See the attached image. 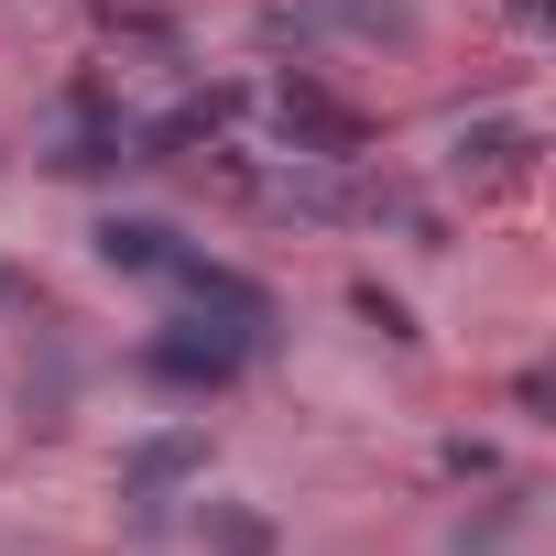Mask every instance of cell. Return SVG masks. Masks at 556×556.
I'll return each instance as SVG.
<instances>
[{
    "mask_svg": "<svg viewBox=\"0 0 556 556\" xmlns=\"http://www.w3.org/2000/svg\"><path fill=\"white\" fill-rule=\"evenodd\" d=\"M164 285H175V295H186V306H197L207 328H229V339H240L251 361L273 350V328H285V306H273V285H251L240 262H207V251H175V262H164Z\"/></svg>",
    "mask_w": 556,
    "mask_h": 556,
    "instance_id": "2",
    "label": "cell"
},
{
    "mask_svg": "<svg viewBox=\"0 0 556 556\" xmlns=\"http://www.w3.org/2000/svg\"><path fill=\"white\" fill-rule=\"evenodd\" d=\"M523 513H534V480H491V502L447 523V556H502L523 534Z\"/></svg>",
    "mask_w": 556,
    "mask_h": 556,
    "instance_id": "8",
    "label": "cell"
},
{
    "mask_svg": "<svg viewBox=\"0 0 556 556\" xmlns=\"http://www.w3.org/2000/svg\"><path fill=\"white\" fill-rule=\"evenodd\" d=\"M175 480H207V426H153L121 447V491H175Z\"/></svg>",
    "mask_w": 556,
    "mask_h": 556,
    "instance_id": "6",
    "label": "cell"
},
{
    "mask_svg": "<svg viewBox=\"0 0 556 556\" xmlns=\"http://www.w3.org/2000/svg\"><path fill=\"white\" fill-rule=\"evenodd\" d=\"M437 480H502L491 437H437Z\"/></svg>",
    "mask_w": 556,
    "mask_h": 556,
    "instance_id": "13",
    "label": "cell"
},
{
    "mask_svg": "<svg viewBox=\"0 0 556 556\" xmlns=\"http://www.w3.org/2000/svg\"><path fill=\"white\" fill-rule=\"evenodd\" d=\"M12 295H23V285H12V273H0V306H12Z\"/></svg>",
    "mask_w": 556,
    "mask_h": 556,
    "instance_id": "16",
    "label": "cell"
},
{
    "mask_svg": "<svg viewBox=\"0 0 556 556\" xmlns=\"http://www.w3.org/2000/svg\"><path fill=\"white\" fill-rule=\"evenodd\" d=\"M131 361H142V382H164V393H197V404H207V393H229V382L251 371V350H240L229 328H207V317H186V328H153Z\"/></svg>",
    "mask_w": 556,
    "mask_h": 556,
    "instance_id": "3",
    "label": "cell"
},
{
    "mask_svg": "<svg viewBox=\"0 0 556 556\" xmlns=\"http://www.w3.org/2000/svg\"><path fill=\"white\" fill-rule=\"evenodd\" d=\"M99 34H142V45H175V12H153V0H88Z\"/></svg>",
    "mask_w": 556,
    "mask_h": 556,
    "instance_id": "12",
    "label": "cell"
},
{
    "mask_svg": "<svg viewBox=\"0 0 556 556\" xmlns=\"http://www.w3.org/2000/svg\"><path fill=\"white\" fill-rule=\"evenodd\" d=\"M197 545L207 556H285V523L262 502H197Z\"/></svg>",
    "mask_w": 556,
    "mask_h": 556,
    "instance_id": "9",
    "label": "cell"
},
{
    "mask_svg": "<svg viewBox=\"0 0 556 556\" xmlns=\"http://www.w3.org/2000/svg\"><path fill=\"white\" fill-rule=\"evenodd\" d=\"M350 317H361L371 339H393V350H426V328H415V306H404L393 285H371V273H361V285H350Z\"/></svg>",
    "mask_w": 556,
    "mask_h": 556,
    "instance_id": "11",
    "label": "cell"
},
{
    "mask_svg": "<svg viewBox=\"0 0 556 556\" xmlns=\"http://www.w3.org/2000/svg\"><path fill=\"white\" fill-rule=\"evenodd\" d=\"M534 153H545V142H534V121H523V110H480V121H458V131H447V164H458L469 186H513Z\"/></svg>",
    "mask_w": 556,
    "mask_h": 556,
    "instance_id": "5",
    "label": "cell"
},
{
    "mask_svg": "<svg viewBox=\"0 0 556 556\" xmlns=\"http://www.w3.org/2000/svg\"><path fill=\"white\" fill-rule=\"evenodd\" d=\"M66 393H77V350H66V339H45V371L23 361V415L55 437V426H66Z\"/></svg>",
    "mask_w": 556,
    "mask_h": 556,
    "instance_id": "10",
    "label": "cell"
},
{
    "mask_svg": "<svg viewBox=\"0 0 556 556\" xmlns=\"http://www.w3.org/2000/svg\"><path fill=\"white\" fill-rule=\"evenodd\" d=\"M545 12H556V0H513V23H545Z\"/></svg>",
    "mask_w": 556,
    "mask_h": 556,
    "instance_id": "15",
    "label": "cell"
},
{
    "mask_svg": "<svg viewBox=\"0 0 556 556\" xmlns=\"http://www.w3.org/2000/svg\"><path fill=\"white\" fill-rule=\"evenodd\" d=\"M545 404H556V382H545V371H513V415H523V426H545Z\"/></svg>",
    "mask_w": 556,
    "mask_h": 556,
    "instance_id": "14",
    "label": "cell"
},
{
    "mask_svg": "<svg viewBox=\"0 0 556 556\" xmlns=\"http://www.w3.org/2000/svg\"><path fill=\"white\" fill-rule=\"evenodd\" d=\"M273 131H285L295 164H361V142H371V121H361L317 66H285V77H273Z\"/></svg>",
    "mask_w": 556,
    "mask_h": 556,
    "instance_id": "1",
    "label": "cell"
},
{
    "mask_svg": "<svg viewBox=\"0 0 556 556\" xmlns=\"http://www.w3.org/2000/svg\"><path fill=\"white\" fill-rule=\"evenodd\" d=\"M88 251H99V262H110V273H153V285H164V262H175V251H186V240H175V229H164V218H121V207H110V218H99V229H88Z\"/></svg>",
    "mask_w": 556,
    "mask_h": 556,
    "instance_id": "7",
    "label": "cell"
},
{
    "mask_svg": "<svg viewBox=\"0 0 556 556\" xmlns=\"http://www.w3.org/2000/svg\"><path fill=\"white\" fill-rule=\"evenodd\" d=\"M317 34H371V45H415V0H273L262 45H317Z\"/></svg>",
    "mask_w": 556,
    "mask_h": 556,
    "instance_id": "4",
    "label": "cell"
}]
</instances>
